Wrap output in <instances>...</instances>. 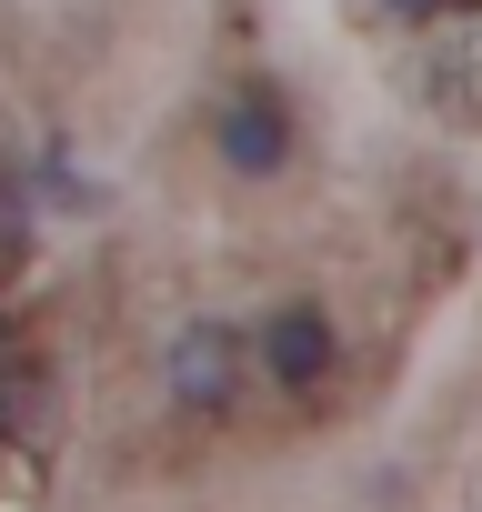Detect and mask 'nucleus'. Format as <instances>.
<instances>
[{
	"label": "nucleus",
	"instance_id": "nucleus-5",
	"mask_svg": "<svg viewBox=\"0 0 482 512\" xmlns=\"http://www.w3.org/2000/svg\"><path fill=\"white\" fill-rule=\"evenodd\" d=\"M21 251H31V221H21V191L0 181V262H21Z\"/></svg>",
	"mask_w": 482,
	"mask_h": 512
},
{
	"label": "nucleus",
	"instance_id": "nucleus-3",
	"mask_svg": "<svg viewBox=\"0 0 482 512\" xmlns=\"http://www.w3.org/2000/svg\"><path fill=\"white\" fill-rule=\"evenodd\" d=\"M171 392H181L191 412H221V402L241 392V332H221V322H191V332L171 342Z\"/></svg>",
	"mask_w": 482,
	"mask_h": 512
},
{
	"label": "nucleus",
	"instance_id": "nucleus-4",
	"mask_svg": "<svg viewBox=\"0 0 482 512\" xmlns=\"http://www.w3.org/2000/svg\"><path fill=\"white\" fill-rule=\"evenodd\" d=\"M0 432H11V442L41 432V362L31 352H0Z\"/></svg>",
	"mask_w": 482,
	"mask_h": 512
},
{
	"label": "nucleus",
	"instance_id": "nucleus-2",
	"mask_svg": "<svg viewBox=\"0 0 482 512\" xmlns=\"http://www.w3.org/2000/svg\"><path fill=\"white\" fill-rule=\"evenodd\" d=\"M332 352H342V332H332L322 302H282L262 322V382L272 392H322L332 382Z\"/></svg>",
	"mask_w": 482,
	"mask_h": 512
},
{
	"label": "nucleus",
	"instance_id": "nucleus-1",
	"mask_svg": "<svg viewBox=\"0 0 482 512\" xmlns=\"http://www.w3.org/2000/svg\"><path fill=\"white\" fill-rule=\"evenodd\" d=\"M211 141H221V161H231L241 181H272V171L292 161V111H282V91L231 81V91L211 101Z\"/></svg>",
	"mask_w": 482,
	"mask_h": 512
}]
</instances>
